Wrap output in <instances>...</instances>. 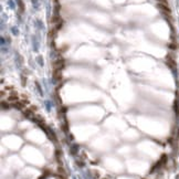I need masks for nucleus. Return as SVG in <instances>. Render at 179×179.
Returning a JSON list of instances; mask_svg holds the SVG:
<instances>
[{
    "mask_svg": "<svg viewBox=\"0 0 179 179\" xmlns=\"http://www.w3.org/2000/svg\"><path fill=\"white\" fill-rule=\"evenodd\" d=\"M64 65H65V60L62 59V58L56 59V60L53 62V64H52L53 70H60V71H62V69L64 67Z\"/></svg>",
    "mask_w": 179,
    "mask_h": 179,
    "instance_id": "obj_1",
    "label": "nucleus"
},
{
    "mask_svg": "<svg viewBox=\"0 0 179 179\" xmlns=\"http://www.w3.org/2000/svg\"><path fill=\"white\" fill-rule=\"evenodd\" d=\"M38 111V107L35 106V105H32V106H30L29 108H26V110L23 111L22 112V114L24 116H26V117H33V116H34V113L37 112Z\"/></svg>",
    "mask_w": 179,
    "mask_h": 179,
    "instance_id": "obj_2",
    "label": "nucleus"
},
{
    "mask_svg": "<svg viewBox=\"0 0 179 179\" xmlns=\"http://www.w3.org/2000/svg\"><path fill=\"white\" fill-rule=\"evenodd\" d=\"M12 106L18 108V110H23V108H26L28 105H29V101L28 100H21V101H18L16 103H12Z\"/></svg>",
    "mask_w": 179,
    "mask_h": 179,
    "instance_id": "obj_3",
    "label": "nucleus"
},
{
    "mask_svg": "<svg viewBox=\"0 0 179 179\" xmlns=\"http://www.w3.org/2000/svg\"><path fill=\"white\" fill-rule=\"evenodd\" d=\"M157 7H158V9L162 12V13H164V15L168 16V17H170L171 10H170V8H169L167 5H164V3H158V5H157Z\"/></svg>",
    "mask_w": 179,
    "mask_h": 179,
    "instance_id": "obj_4",
    "label": "nucleus"
},
{
    "mask_svg": "<svg viewBox=\"0 0 179 179\" xmlns=\"http://www.w3.org/2000/svg\"><path fill=\"white\" fill-rule=\"evenodd\" d=\"M19 94H18L17 92H15V91H12V92L9 93L8 97H7V101L10 102V103H16V102L19 101Z\"/></svg>",
    "mask_w": 179,
    "mask_h": 179,
    "instance_id": "obj_5",
    "label": "nucleus"
},
{
    "mask_svg": "<svg viewBox=\"0 0 179 179\" xmlns=\"http://www.w3.org/2000/svg\"><path fill=\"white\" fill-rule=\"evenodd\" d=\"M166 63H167V65L169 67H171V69H175V67H176V62H175L173 58L171 56V54H168L167 56H166Z\"/></svg>",
    "mask_w": 179,
    "mask_h": 179,
    "instance_id": "obj_6",
    "label": "nucleus"
},
{
    "mask_svg": "<svg viewBox=\"0 0 179 179\" xmlns=\"http://www.w3.org/2000/svg\"><path fill=\"white\" fill-rule=\"evenodd\" d=\"M62 22V20H61V17L59 15H56V13H55L54 16H53L52 18H51V23H52V24H56V26H58L59 23H61Z\"/></svg>",
    "mask_w": 179,
    "mask_h": 179,
    "instance_id": "obj_7",
    "label": "nucleus"
},
{
    "mask_svg": "<svg viewBox=\"0 0 179 179\" xmlns=\"http://www.w3.org/2000/svg\"><path fill=\"white\" fill-rule=\"evenodd\" d=\"M53 76H54V80L60 81L62 80V72L60 70H53Z\"/></svg>",
    "mask_w": 179,
    "mask_h": 179,
    "instance_id": "obj_8",
    "label": "nucleus"
},
{
    "mask_svg": "<svg viewBox=\"0 0 179 179\" xmlns=\"http://www.w3.org/2000/svg\"><path fill=\"white\" fill-rule=\"evenodd\" d=\"M58 173H59V175H61V176L67 177V171L64 170L63 167H58Z\"/></svg>",
    "mask_w": 179,
    "mask_h": 179,
    "instance_id": "obj_9",
    "label": "nucleus"
},
{
    "mask_svg": "<svg viewBox=\"0 0 179 179\" xmlns=\"http://www.w3.org/2000/svg\"><path fill=\"white\" fill-rule=\"evenodd\" d=\"M50 175H51V171L45 170V171L43 173V175H41V176H40V178H39V179H45L46 177H49Z\"/></svg>",
    "mask_w": 179,
    "mask_h": 179,
    "instance_id": "obj_10",
    "label": "nucleus"
},
{
    "mask_svg": "<svg viewBox=\"0 0 179 179\" xmlns=\"http://www.w3.org/2000/svg\"><path fill=\"white\" fill-rule=\"evenodd\" d=\"M1 107H2V110H5V108H9L8 101H7V102H5V101H1Z\"/></svg>",
    "mask_w": 179,
    "mask_h": 179,
    "instance_id": "obj_11",
    "label": "nucleus"
},
{
    "mask_svg": "<svg viewBox=\"0 0 179 179\" xmlns=\"http://www.w3.org/2000/svg\"><path fill=\"white\" fill-rule=\"evenodd\" d=\"M19 6H20V11H23V10H24V6L22 5L21 0H19Z\"/></svg>",
    "mask_w": 179,
    "mask_h": 179,
    "instance_id": "obj_12",
    "label": "nucleus"
},
{
    "mask_svg": "<svg viewBox=\"0 0 179 179\" xmlns=\"http://www.w3.org/2000/svg\"><path fill=\"white\" fill-rule=\"evenodd\" d=\"M159 3H164V5H167L168 6V2H167V0H157Z\"/></svg>",
    "mask_w": 179,
    "mask_h": 179,
    "instance_id": "obj_13",
    "label": "nucleus"
},
{
    "mask_svg": "<svg viewBox=\"0 0 179 179\" xmlns=\"http://www.w3.org/2000/svg\"><path fill=\"white\" fill-rule=\"evenodd\" d=\"M169 46H170V49H177V44H175V43H171V44H169Z\"/></svg>",
    "mask_w": 179,
    "mask_h": 179,
    "instance_id": "obj_14",
    "label": "nucleus"
},
{
    "mask_svg": "<svg viewBox=\"0 0 179 179\" xmlns=\"http://www.w3.org/2000/svg\"><path fill=\"white\" fill-rule=\"evenodd\" d=\"M6 90H13V86H7Z\"/></svg>",
    "mask_w": 179,
    "mask_h": 179,
    "instance_id": "obj_15",
    "label": "nucleus"
},
{
    "mask_svg": "<svg viewBox=\"0 0 179 179\" xmlns=\"http://www.w3.org/2000/svg\"><path fill=\"white\" fill-rule=\"evenodd\" d=\"M143 179H146V178H143Z\"/></svg>",
    "mask_w": 179,
    "mask_h": 179,
    "instance_id": "obj_16",
    "label": "nucleus"
}]
</instances>
